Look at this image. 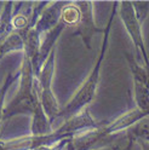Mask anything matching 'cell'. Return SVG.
<instances>
[{
    "label": "cell",
    "instance_id": "obj_1",
    "mask_svg": "<svg viewBox=\"0 0 149 150\" xmlns=\"http://www.w3.org/2000/svg\"><path fill=\"white\" fill-rule=\"evenodd\" d=\"M119 7V3H114L113 8H111V13L109 17V21L104 28L103 32V41H102V47L98 54V58L92 68L91 73L89 74V76L86 78V80L84 81V83L81 85V87L77 91V93L74 95V97L70 99V102L67 105H64L61 110V114L58 116V119H62L63 121H66L68 119H70L72 116L79 114L84 109L89 108V104L92 102V99L95 98L96 91H97V86L99 82V75H101V67L103 59L106 57V52H107V47H108V42H109V34H110V28H111V23H113L114 16L116 13V10Z\"/></svg>",
    "mask_w": 149,
    "mask_h": 150
},
{
    "label": "cell",
    "instance_id": "obj_2",
    "mask_svg": "<svg viewBox=\"0 0 149 150\" xmlns=\"http://www.w3.org/2000/svg\"><path fill=\"white\" fill-rule=\"evenodd\" d=\"M38 80L35 78L31 61L23 57V65L21 70L20 88H18L12 102L4 109L3 120H7L18 114H31L32 116L43 109L39 98Z\"/></svg>",
    "mask_w": 149,
    "mask_h": 150
},
{
    "label": "cell",
    "instance_id": "obj_3",
    "mask_svg": "<svg viewBox=\"0 0 149 150\" xmlns=\"http://www.w3.org/2000/svg\"><path fill=\"white\" fill-rule=\"evenodd\" d=\"M53 70H55V50L52 51L49 59L44 64L38 76V88L40 90L39 91L40 103L51 124H53V121L58 119L62 110L51 88Z\"/></svg>",
    "mask_w": 149,
    "mask_h": 150
},
{
    "label": "cell",
    "instance_id": "obj_4",
    "mask_svg": "<svg viewBox=\"0 0 149 150\" xmlns=\"http://www.w3.org/2000/svg\"><path fill=\"white\" fill-rule=\"evenodd\" d=\"M118 10H119L118 13L120 18H121V22L125 27L127 34L131 38L136 51L139 52L143 59L144 67H149V57H148V51L145 47L144 38L142 33V24L139 23L138 18L136 16V12L132 6V1H120Z\"/></svg>",
    "mask_w": 149,
    "mask_h": 150
},
{
    "label": "cell",
    "instance_id": "obj_5",
    "mask_svg": "<svg viewBox=\"0 0 149 150\" xmlns=\"http://www.w3.org/2000/svg\"><path fill=\"white\" fill-rule=\"evenodd\" d=\"M80 8L81 18L78 27L73 30V36H80L87 50H91L92 38L97 33H103L104 29H99L95 23L94 17V3L91 1H75Z\"/></svg>",
    "mask_w": 149,
    "mask_h": 150
},
{
    "label": "cell",
    "instance_id": "obj_6",
    "mask_svg": "<svg viewBox=\"0 0 149 150\" xmlns=\"http://www.w3.org/2000/svg\"><path fill=\"white\" fill-rule=\"evenodd\" d=\"M68 3L66 1H55V3H49L46 5L38 18V22L35 24V29L40 35L41 33H48L56 25H58L61 22V15L63 7Z\"/></svg>",
    "mask_w": 149,
    "mask_h": 150
},
{
    "label": "cell",
    "instance_id": "obj_7",
    "mask_svg": "<svg viewBox=\"0 0 149 150\" xmlns=\"http://www.w3.org/2000/svg\"><path fill=\"white\" fill-rule=\"evenodd\" d=\"M126 139L130 143H149V115L139 120L125 132Z\"/></svg>",
    "mask_w": 149,
    "mask_h": 150
},
{
    "label": "cell",
    "instance_id": "obj_8",
    "mask_svg": "<svg viewBox=\"0 0 149 150\" xmlns=\"http://www.w3.org/2000/svg\"><path fill=\"white\" fill-rule=\"evenodd\" d=\"M133 98L136 108L149 115V90L144 82L133 80Z\"/></svg>",
    "mask_w": 149,
    "mask_h": 150
},
{
    "label": "cell",
    "instance_id": "obj_9",
    "mask_svg": "<svg viewBox=\"0 0 149 150\" xmlns=\"http://www.w3.org/2000/svg\"><path fill=\"white\" fill-rule=\"evenodd\" d=\"M80 18H81V12L77 3H68L63 7L61 15V22L66 27H70L74 30L78 27Z\"/></svg>",
    "mask_w": 149,
    "mask_h": 150
},
{
    "label": "cell",
    "instance_id": "obj_10",
    "mask_svg": "<svg viewBox=\"0 0 149 150\" xmlns=\"http://www.w3.org/2000/svg\"><path fill=\"white\" fill-rule=\"evenodd\" d=\"M132 6L139 23L143 24L149 16V1H132Z\"/></svg>",
    "mask_w": 149,
    "mask_h": 150
},
{
    "label": "cell",
    "instance_id": "obj_11",
    "mask_svg": "<svg viewBox=\"0 0 149 150\" xmlns=\"http://www.w3.org/2000/svg\"><path fill=\"white\" fill-rule=\"evenodd\" d=\"M131 146H132V143H130L128 140H127L126 145H118V146H114L111 150H131Z\"/></svg>",
    "mask_w": 149,
    "mask_h": 150
},
{
    "label": "cell",
    "instance_id": "obj_12",
    "mask_svg": "<svg viewBox=\"0 0 149 150\" xmlns=\"http://www.w3.org/2000/svg\"><path fill=\"white\" fill-rule=\"evenodd\" d=\"M138 144L141 145L142 150H149V143H143V142H141V143H138Z\"/></svg>",
    "mask_w": 149,
    "mask_h": 150
},
{
    "label": "cell",
    "instance_id": "obj_13",
    "mask_svg": "<svg viewBox=\"0 0 149 150\" xmlns=\"http://www.w3.org/2000/svg\"><path fill=\"white\" fill-rule=\"evenodd\" d=\"M5 5H6V3H1V1H0V15L3 13L4 8H5Z\"/></svg>",
    "mask_w": 149,
    "mask_h": 150
}]
</instances>
